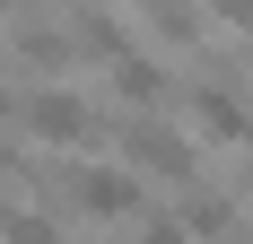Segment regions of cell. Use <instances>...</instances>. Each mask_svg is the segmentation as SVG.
I'll list each match as a JSON object with an SVG mask.
<instances>
[{
	"mask_svg": "<svg viewBox=\"0 0 253 244\" xmlns=\"http://www.w3.org/2000/svg\"><path fill=\"white\" fill-rule=\"evenodd\" d=\"M183 114H192V140L210 148H253V87L236 61H201V79L183 87Z\"/></svg>",
	"mask_w": 253,
	"mask_h": 244,
	"instance_id": "obj_1",
	"label": "cell"
},
{
	"mask_svg": "<svg viewBox=\"0 0 253 244\" xmlns=\"http://www.w3.org/2000/svg\"><path fill=\"white\" fill-rule=\"evenodd\" d=\"M35 148H52V157H79V148H96L105 140V114L96 96H79L70 79H35L26 87V122H18Z\"/></svg>",
	"mask_w": 253,
	"mask_h": 244,
	"instance_id": "obj_2",
	"label": "cell"
},
{
	"mask_svg": "<svg viewBox=\"0 0 253 244\" xmlns=\"http://www.w3.org/2000/svg\"><path fill=\"white\" fill-rule=\"evenodd\" d=\"M114 140H123V166L140 174V183H175V192H183V183L201 174V140L175 131V122H157V114H123Z\"/></svg>",
	"mask_w": 253,
	"mask_h": 244,
	"instance_id": "obj_3",
	"label": "cell"
},
{
	"mask_svg": "<svg viewBox=\"0 0 253 244\" xmlns=\"http://www.w3.org/2000/svg\"><path fill=\"white\" fill-rule=\"evenodd\" d=\"M44 183H52L44 201L70 209V218H131V209H140V174L131 166H79V157H61Z\"/></svg>",
	"mask_w": 253,
	"mask_h": 244,
	"instance_id": "obj_4",
	"label": "cell"
},
{
	"mask_svg": "<svg viewBox=\"0 0 253 244\" xmlns=\"http://www.w3.org/2000/svg\"><path fill=\"white\" fill-rule=\"evenodd\" d=\"M9 61H18L26 79H61V70L79 61V35H70V26H52V18H26V9H18V18H9Z\"/></svg>",
	"mask_w": 253,
	"mask_h": 244,
	"instance_id": "obj_5",
	"label": "cell"
},
{
	"mask_svg": "<svg viewBox=\"0 0 253 244\" xmlns=\"http://www.w3.org/2000/svg\"><path fill=\"white\" fill-rule=\"evenodd\" d=\"M105 87H114V96L131 105V114H157L175 79H166V61H157V52H140V44H123L114 61H105Z\"/></svg>",
	"mask_w": 253,
	"mask_h": 244,
	"instance_id": "obj_6",
	"label": "cell"
},
{
	"mask_svg": "<svg viewBox=\"0 0 253 244\" xmlns=\"http://www.w3.org/2000/svg\"><path fill=\"white\" fill-rule=\"evenodd\" d=\"M175 218L192 227L201 244H218V236H236V192H227V183H210V174H192V183H183V209H175Z\"/></svg>",
	"mask_w": 253,
	"mask_h": 244,
	"instance_id": "obj_7",
	"label": "cell"
},
{
	"mask_svg": "<svg viewBox=\"0 0 253 244\" xmlns=\"http://www.w3.org/2000/svg\"><path fill=\"white\" fill-rule=\"evenodd\" d=\"M123 9H140V26H149L157 44L201 52V0H123Z\"/></svg>",
	"mask_w": 253,
	"mask_h": 244,
	"instance_id": "obj_8",
	"label": "cell"
},
{
	"mask_svg": "<svg viewBox=\"0 0 253 244\" xmlns=\"http://www.w3.org/2000/svg\"><path fill=\"white\" fill-rule=\"evenodd\" d=\"M0 244H61V209H35V218L9 209V218H0Z\"/></svg>",
	"mask_w": 253,
	"mask_h": 244,
	"instance_id": "obj_9",
	"label": "cell"
},
{
	"mask_svg": "<svg viewBox=\"0 0 253 244\" xmlns=\"http://www.w3.org/2000/svg\"><path fill=\"white\" fill-rule=\"evenodd\" d=\"M140 244H201V236H192L183 218H149V227H140Z\"/></svg>",
	"mask_w": 253,
	"mask_h": 244,
	"instance_id": "obj_10",
	"label": "cell"
},
{
	"mask_svg": "<svg viewBox=\"0 0 253 244\" xmlns=\"http://www.w3.org/2000/svg\"><path fill=\"white\" fill-rule=\"evenodd\" d=\"M18 122H26V96H9V87H0V140H26Z\"/></svg>",
	"mask_w": 253,
	"mask_h": 244,
	"instance_id": "obj_11",
	"label": "cell"
},
{
	"mask_svg": "<svg viewBox=\"0 0 253 244\" xmlns=\"http://www.w3.org/2000/svg\"><path fill=\"white\" fill-rule=\"evenodd\" d=\"M210 18H236V26H253V0H201Z\"/></svg>",
	"mask_w": 253,
	"mask_h": 244,
	"instance_id": "obj_12",
	"label": "cell"
},
{
	"mask_svg": "<svg viewBox=\"0 0 253 244\" xmlns=\"http://www.w3.org/2000/svg\"><path fill=\"white\" fill-rule=\"evenodd\" d=\"M0 9H9V18H18V9H35V0H0Z\"/></svg>",
	"mask_w": 253,
	"mask_h": 244,
	"instance_id": "obj_13",
	"label": "cell"
},
{
	"mask_svg": "<svg viewBox=\"0 0 253 244\" xmlns=\"http://www.w3.org/2000/svg\"><path fill=\"white\" fill-rule=\"evenodd\" d=\"M0 218H9V201H0Z\"/></svg>",
	"mask_w": 253,
	"mask_h": 244,
	"instance_id": "obj_14",
	"label": "cell"
}]
</instances>
